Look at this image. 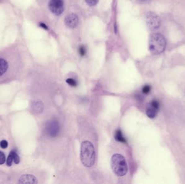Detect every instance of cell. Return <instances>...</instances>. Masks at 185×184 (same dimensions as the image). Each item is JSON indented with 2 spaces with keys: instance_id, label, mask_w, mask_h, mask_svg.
I'll return each mask as SVG.
<instances>
[{
  "instance_id": "1",
  "label": "cell",
  "mask_w": 185,
  "mask_h": 184,
  "mask_svg": "<svg viewBox=\"0 0 185 184\" xmlns=\"http://www.w3.org/2000/svg\"><path fill=\"white\" fill-rule=\"evenodd\" d=\"M80 158L84 166L91 167L95 161V152L93 145L88 140L83 141L81 144Z\"/></svg>"
},
{
  "instance_id": "2",
  "label": "cell",
  "mask_w": 185,
  "mask_h": 184,
  "mask_svg": "<svg viewBox=\"0 0 185 184\" xmlns=\"http://www.w3.org/2000/svg\"><path fill=\"white\" fill-rule=\"evenodd\" d=\"M166 47V41L162 35L153 33L149 39V49L152 54L157 55L163 52Z\"/></svg>"
},
{
  "instance_id": "3",
  "label": "cell",
  "mask_w": 185,
  "mask_h": 184,
  "mask_svg": "<svg viewBox=\"0 0 185 184\" xmlns=\"http://www.w3.org/2000/svg\"><path fill=\"white\" fill-rule=\"evenodd\" d=\"M111 166L113 172L118 177L125 176L128 172L127 164L121 154H114L111 159Z\"/></svg>"
},
{
  "instance_id": "4",
  "label": "cell",
  "mask_w": 185,
  "mask_h": 184,
  "mask_svg": "<svg viewBox=\"0 0 185 184\" xmlns=\"http://www.w3.org/2000/svg\"><path fill=\"white\" fill-rule=\"evenodd\" d=\"M46 135L51 138L56 137L59 132V124L56 120L49 121L46 124L44 129Z\"/></svg>"
},
{
  "instance_id": "5",
  "label": "cell",
  "mask_w": 185,
  "mask_h": 184,
  "mask_svg": "<svg viewBox=\"0 0 185 184\" xmlns=\"http://www.w3.org/2000/svg\"><path fill=\"white\" fill-rule=\"evenodd\" d=\"M146 22L148 27L152 30L157 29L161 25V20L160 17L153 12L147 13L146 14Z\"/></svg>"
},
{
  "instance_id": "6",
  "label": "cell",
  "mask_w": 185,
  "mask_h": 184,
  "mask_svg": "<svg viewBox=\"0 0 185 184\" xmlns=\"http://www.w3.org/2000/svg\"><path fill=\"white\" fill-rule=\"evenodd\" d=\"M49 9L54 15H60L64 11L63 0H51L48 4Z\"/></svg>"
},
{
  "instance_id": "7",
  "label": "cell",
  "mask_w": 185,
  "mask_h": 184,
  "mask_svg": "<svg viewBox=\"0 0 185 184\" xmlns=\"http://www.w3.org/2000/svg\"><path fill=\"white\" fill-rule=\"evenodd\" d=\"M64 22L66 26L68 28L70 29L77 27L79 23V18L76 14H70L67 15L64 19Z\"/></svg>"
},
{
  "instance_id": "8",
  "label": "cell",
  "mask_w": 185,
  "mask_h": 184,
  "mask_svg": "<svg viewBox=\"0 0 185 184\" xmlns=\"http://www.w3.org/2000/svg\"><path fill=\"white\" fill-rule=\"evenodd\" d=\"M157 110L158 109L151 105V107H148L146 111L147 116L150 118H154L157 114Z\"/></svg>"
},
{
  "instance_id": "9",
  "label": "cell",
  "mask_w": 185,
  "mask_h": 184,
  "mask_svg": "<svg viewBox=\"0 0 185 184\" xmlns=\"http://www.w3.org/2000/svg\"><path fill=\"white\" fill-rule=\"evenodd\" d=\"M114 137H115L116 140H117V141H120V142H121V143H126V140L123 137V135L121 131L120 130H117L115 132Z\"/></svg>"
},
{
  "instance_id": "10",
  "label": "cell",
  "mask_w": 185,
  "mask_h": 184,
  "mask_svg": "<svg viewBox=\"0 0 185 184\" xmlns=\"http://www.w3.org/2000/svg\"><path fill=\"white\" fill-rule=\"evenodd\" d=\"M6 160L5 153L3 151H0V165L4 164V163L6 162Z\"/></svg>"
},
{
  "instance_id": "11",
  "label": "cell",
  "mask_w": 185,
  "mask_h": 184,
  "mask_svg": "<svg viewBox=\"0 0 185 184\" xmlns=\"http://www.w3.org/2000/svg\"><path fill=\"white\" fill-rule=\"evenodd\" d=\"M8 142L6 140H2L0 141V148L2 149H6L8 147Z\"/></svg>"
},
{
  "instance_id": "12",
  "label": "cell",
  "mask_w": 185,
  "mask_h": 184,
  "mask_svg": "<svg viewBox=\"0 0 185 184\" xmlns=\"http://www.w3.org/2000/svg\"><path fill=\"white\" fill-rule=\"evenodd\" d=\"M99 0H85L86 3L90 6H94L98 4Z\"/></svg>"
},
{
  "instance_id": "13",
  "label": "cell",
  "mask_w": 185,
  "mask_h": 184,
  "mask_svg": "<svg viewBox=\"0 0 185 184\" xmlns=\"http://www.w3.org/2000/svg\"><path fill=\"white\" fill-rule=\"evenodd\" d=\"M79 54L81 55V56H84L85 55L86 53V49L84 45H81L79 49Z\"/></svg>"
},
{
  "instance_id": "14",
  "label": "cell",
  "mask_w": 185,
  "mask_h": 184,
  "mask_svg": "<svg viewBox=\"0 0 185 184\" xmlns=\"http://www.w3.org/2000/svg\"><path fill=\"white\" fill-rule=\"evenodd\" d=\"M66 82L69 85V86H76L77 85V82L75 81L74 79H72V78H68V79L66 80Z\"/></svg>"
},
{
  "instance_id": "15",
  "label": "cell",
  "mask_w": 185,
  "mask_h": 184,
  "mask_svg": "<svg viewBox=\"0 0 185 184\" xmlns=\"http://www.w3.org/2000/svg\"><path fill=\"white\" fill-rule=\"evenodd\" d=\"M151 91V87L149 86H145L143 89V94H147Z\"/></svg>"
},
{
  "instance_id": "16",
  "label": "cell",
  "mask_w": 185,
  "mask_h": 184,
  "mask_svg": "<svg viewBox=\"0 0 185 184\" xmlns=\"http://www.w3.org/2000/svg\"><path fill=\"white\" fill-rule=\"evenodd\" d=\"M40 26L41 27L44 28L46 30H47V29H48V27H47V26H46L45 24L43 23H40Z\"/></svg>"
},
{
  "instance_id": "17",
  "label": "cell",
  "mask_w": 185,
  "mask_h": 184,
  "mask_svg": "<svg viewBox=\"0 0 185 184\" xmlns=\"http://www.w3.org/2000/svg\"><path fill=\"white\" fill-rule=\"evenodd\" d=\"M141 1H146V0H141Z\"/></svg>"
}]
</instances>
